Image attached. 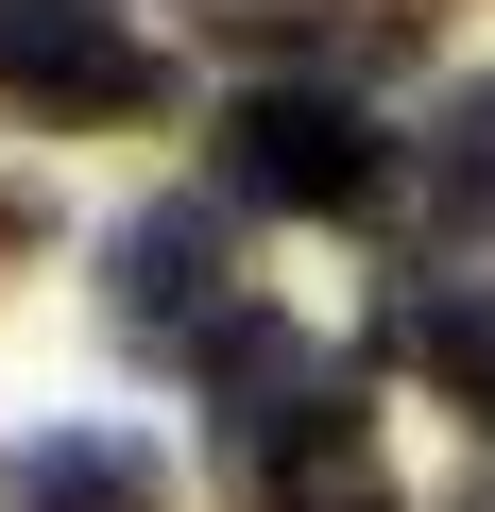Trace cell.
<instances>
[{"instance_id": "cell-3", "label": "cell", "mask_w": 495, "mask_h": 512, "mask_svg": "<svg viewBox=\"0 0 495 512\" xmlns=\"http://www.w3.org/2000/svg\"><path fill=\"white\" fill-rule=\"evenodd\" d=\"M239 308V205L222 188H171V205H137L120 239H103V325L137 342V359H205Z\"/></svg>"}, {"instance_id": "cell-6", "label": "cell", "mask_w": 495, "mask_h": 512, "mask_svg": "<svg viewBox=\"0 0 495 512\" xmlns=\"http://www.w3.org/2000/svg\"><path fill=\"white\" fill-rule=\"evenodd\" d=\"M410 205H427L444 256H495V69H461L444 120L410 137Z\"/></svg>"}, {"instance_id": "cell-2", "label": "cell", "mask_w": 495, "mask_h": 512, "mask_svg": "<svg viewBox=\"0 0 495 512\" xmlns=\"http://www.w3.org/2000/svg\"><path fill=\"white\" fill-rule=\"evenodd\" d=\"M393 137H376V103H342V86H239L222 103V205L239 222H376L393 205Z\"/></svg>"}, {"instance_id": "cell-8", "label": "cell", "mask_w": 495, "mask_h": 512, "mask_svg": "<svg viewBox=\"0 0 495 512\" xmlns=\"http://www.w3.org/2000/svg\"><path fill=\"white\" fill-rule=\"evenodd\" d=\"M291 512H410L393 478H342V495H291Z\"/></svg>"}, {"instance_id": "cell-7", "label": "cell", "mask_w": 495, "mask_h": 512, "mask_svg": "<svg viewBox=\"0 0 495 512\" xmlns=\"http://www.w3.org/2000/svg\"><path fill=\"white\" fill-rule=\"evenodd\" d=\"M376 342H393V359H410V376H427L461 427H495V274H444V291H410Z\"/></svg>"}, {"instance_id": "cell-4", "label": "cell", "mask_w": 495, "mask_h": 512, "mask_svg": "<svg viewBox=\"0 0 495 512\" xmlns=\"http://www.w3.org/2000/svg\"><path fill=\"white\" fill-rule=\"evenodd\" d=\"M0 86L35 120H154L171 69L120 35V0H0Z\"/></svg>"}, {"instance_id": "cell-1", "label": "cell", "mask_w": 495, "mask_h": 512, "mask_svg": "<svg viewBox=\"0 0 495 512\" xmlns=\"http://www.w3.org/2000/svg\"><path fill=\"white\" fill-rule=\"evenodd\" d=\"M205 444H222L239 495H342V478H376V393H359V359H325L308 325L239 308V325L205 342Z\"/></svg>"}, {"instance_id": "cell-9", "label": "cell", "mask_w": 495, "mask_h": 512, "mask_svg": "<svg viewBox=\"0 0 495 512\" xmlns=\"http://www.w3.org/2000/svg\"><path fill=\"white\" fill-rule=\"evenodd\" d=\"M461 512H495V478H478V495H461Z\"/></svg>"}, {"instance_id": "cell-5", "label": "cell", "mask_w": 495, "mask_h": 512, "mask_svg": "<svg viewBox=\"0 0 495 512\" xmlns=\"http://www.w3.org/2000/svg\"><path fill=\"white\" fill-rule=\"evenodd\" d=\"M0 512H171V461L137 427H35L0 461Z\"/></svg>"}]
</instances>
